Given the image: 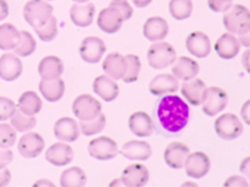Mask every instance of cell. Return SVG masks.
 I'll list each match as a JSON object with an SVG mask.
<instances>
[{
  "label": "cell",
  "mask_w": 250,
  "mask_h": 187,
  "mask_svg": "<svg viewBox=\"0 0 250 187\" xmlns=\"http://www.w3.org/2000/svg\"><path fill=\"white\" fill-rule=\"evenodd\" d=\"M158 120L162 128L170 133L180 132L189 121V106L180 96L173 94L164 95L160 100L158 110H156Z\"/></svg>",
  "instance_id": "6da1fadb"
},
{
  "label": "cell",
  "mask_w": 250,
  "mask_h": 187,
  "mask_svg": "<svg viewBox=\"0 0 250 187\" xmlns=\"http://www.w3.org/2000/svg\"><path fill=\"white\" fill-rule=\"evenodd\" d=\"M17 106L18 105H15V102L13 100L0 96V121L12 119V116L17 111Z\"/></svg>",
  "instance_id": "60d3db41"
},
{
  "label": "cell",
  "mask_w": 250,
  "mask_h": 187,
  "mask_svg": "<svg viewBox=\"0 0 250 187\" xmlns=\"http://www.w3.org/2000/svg\"><path fill=\"white\" fill-rule=\"evenodd\" d=\"M205 89H207L205 82L202 79L194 77V79L184 81L180 90H182L183 96L190 105L199 106L202 105L203 99H204Z\"/></svg>",
  "instance_id": "83f0119b"
},
{
  "label": "cell",
  "mask_w": 250,
  "mask_h": 187,
  "mask_svg": "<svg viewBox=\"0 0 250 187\" xmlns=\"http://www.w3.org/2000/svg\"><path fill=\"white\" fill-rule=\"evenodd\" d=\"M114 185H123V186H124V184H123L122 179H120V180H115V181H113L110 184V186H114Z\"/></svg>",
  "instance_id": "11a10c76"
},
{
  "label": "cell",
  "mask_w": 250,
  "mask_h": 187,
  "mask_svg": "<svg viewBox=\"0 0 250 187\" xmlns=\"http://www.w3.org/2000/svg\"><path fill=\"white\" fill-rule=\"evenodd\" d=\"M239 41L245 48H250V29L247 33H244V34L239 35Z\"/></svg>",
  "instance_id": "f907efd6"
},
{
  "label": "cell",
  "mask_w": 250,
  "mask_h": 187,
  "mask_svg": "<svg viewBox=\"0 0 250 187\" xmlns=\"http://www.w3.org/2000/svg\"><path fill=\"white\" fill-rule=\"evenodd\" d=\"M171 74L178 80L188 81V80H191L198 76V74H199V64L191 57H176V60L171 65Z\"/></svg>",
  "instance_id": "2e32d148"
},
{
  "label": "cell",
  "mask_w": 250,
  "mask_h": 187,
  "mask_svg": "<svg viewBox=\"0 0 250 187\" xmlns=\"http://www.w3.org/2000/svg\"><path fill=\"white\" fill-rule=\"evenodd\" d=\"M14 159V153L9 149L0 148V168H6L10 162Z\"/></svg>",
  "instance_id": "ee69618b"
},
{
  "label": "cell",
  "mask_w": 250,
  "mask_h": 187,
  "mask_svg": "<svg viewBox=\"0 0 250 187\" xmlns=\"http://www.w3.org/2000/svg\"><path fill=\"white\" fill-rule=\"evenodd\" d=\"M179 86V80L173 74H159L150 81L149 90L155 96H164L176 93Z\"/></svg>",
  "instance_id": "ac0fdd59"
},
{
  "label": "cell",
  "mask_w": 250,
  "mask_h": 187,
  "mask_svg": "<svg viewBox=\"0 0 250 187\" xmlns=\"http://www.w3.org/2000/svg\"><path fill=\"white\" fill-rule=\"evenodd\" d=\"M224 186H249V182L242 177V176H230L229 179L225 180Z\"/></svg>",
  "instance_id": "f6af8a7d"
},
{
  "label": "cell",
  "mask_w": 250,
  "mask_h": 187,
  "mask_svg": "<svg viewBox=\"0 0 250 187\" xmlns=\"http://www.w3.org/2000/svg\"><path fill=\"white\" fill-rule=\"evenodd\" d=\"M17 141V130L12 125L0 124V148L10 149Z\"/></svg>",
  "instance_id": "ab89813d"
},
{
  "label": "cell",
  "mask_w": 250,
  "mask_h": 187,
  "mask_svg": "<svg viewBox=\"0 0 250 187\" xmlns=\"http://www.w3.org/2000/svg\"><path fill=\"white\" fill-rule=\"evenodd\" d=\"M39 185H49V186H53V182L50 181H44V180H42V181H38L37 184H34V186H39Z\"/></svg>",
  "instance_id": "db71d44e"
},
{
  "label": "cell",
  "mask_w": 250,
  "mask_h": 187,
  "mask_svg": "<svg viewBox=\"0 0 250 187\" xmlns=\"http://www.w3.org/2000/svg\"><path fill=\"white\" fill-rule=\"evenodd\" d=\"M131 1L137 8H146L153 0H131Z\"/></svg>",
  "instance_id": "f5cc1de1"
},
{
  "label": "cell",
  "mask_w": 250,
  "mask_h": 187,
  "mask_svg": "<svg viewBox=\"0 0 250 187\" xmlns=\"http://www.w3.org/2000/svg\"><path fill=\"white\" fill-rule=\"evenodd\" d=\"M39 90L46 101L57 102L64 96L65 93V82L64 80L58 77L53 80H43L39 84Z\"/></svg>",
  "instance_id": "f546056e"
},
{
  "label": "cell",
  "mask_w": 250,
  "mask_h": 187,
  "mask_svg": "<svg viewBox=\"0 0 250 187\" xmlns=\"http://www.w3.org/2000/svg\"><path fill=\"white\" fill-rule=\"evenodd\" d=\"M189 153H190V151H189V148L185 144H183V142H171L170 145L167 146L164 151L165 164L168 165L170 168L179 170V168H184Z\"/></svg>",
  "instance_id": "9a60e30c"
},
{
  "label": "cell",
  "mask_w": 250,
  "mask_h": 187,
  "mask_svg": "<svg viewBox=\"0 0 250 187\" xmlns=\"http://www.w3.org/2000/svg\"><path fill=\"white\" fill-rule=\"evenodd\" d=\"M93 90L104 101L111 102L119 96V85L108 75H100L93 81Z\"/></svg>",
  "instance_id": "603a6c76"
},
{
  "label": "cell",
  "mask_w": 250,
  "mask_h": 187,
  "mask_svg": "<svg viewBox=\"0 0 250 187\" xmlns=\"http://www.w3.org/2000/svg\"><path fill=\"white\" fill-rule=\"evenodd\" d=\"M9 15V5L6 0H0V21Z\"/></svg>",
  "instance_id": "681fc988"
},
{
  "label": "cell",
  "mask_w": 250,
  "mask_h": 187,
  "mask_svg": "<svg viewBox=\"0 0 250 187\" xmlns=\"http://www.w3.org/2000/svg\"><path fill=\"white\" fill-rule=\"evenodd\" d=\"M110 6L119 10L120 14L124 18V20H129L133 17V6L130 5L128 0H111Z\"/></svg>",
  "instance_id": "b9f144b4"
},
{
  "label": "cell",
  "mask_w": 250,
  "mask_h": 187,
  "mask_svg": "<svg viewBox=\"0 0 250 187\" xmlns=\"http://www.w3.org/2000/svg\"><path fill=\"white\" fill-rule=\"evenodd\" d=\"M129 129L135 136L149 137L154 131L153 120L144 111H137L129 117Z\"/></svg>",
  "instance_id": "4316f807"
},
{
  "label": "cell",
  "mask_w": 250,
  "mask_h": 187,
  "mask_svg": "<svg viewBox=\"0 0 250 187\" xmlns=\"http://www.w3.org/2000/svg\"><path fill=\"white\" fill-rule=\"evenodd\" d=\"M240 46H242V44L235 35L230 34V33H225L216 40L214 49H215V53L219 57L230 60L239 54Z\"/></svg>",
  "instance_id": "44dd1931"
},
{
  "label": "cell",
  "mask_w": 250,
  "mask_h": 187,
  "mask_svg": "<svg viewBox=\"0 0 250 187\" xmlns=\"http://www.w3.org/2000/svg\"><path fill=\"white\" fill-rule=\"evenodd\" d=\"M185 45H187L188 51L193 56L199 57V59L209 56L211 51L210 39L202 31H193L191 34H189L187 41H185Z\"/></svg>",
  "instance_id": "5bb4252c"
},
{
  "label": "cell",
  "mask_w": 250,
  "mask_h": 187,
  "mask_svg": "<svg viewBox=\"0 0 250 187\" xmlns=\"http://www.w3.org/2000/svg\"><path fill=\"white\" fill-rule=\"evenodd\" d=\"M23 73V62L15 54H4L0 56V77L5 81H14Z\"/></svg>",
  "instance_id": "d6986e66"
},
{
  "label": "cell",
  "mask_w": 250,
  "mask_h": 187,
  "mask_svg": "<svg viewBox=\"0 0 250 187\" xmlns=\"http://www.w3.org/2000/svg\"><path fill=\"white\" fill-rule=\"evenodd\" d=\"M88 152L94 159L106 161V160L117 157L119 150H118L117 142L113 139L108 136H99L89 142Z\"/></svg>",
  "instance_id": "ba28073f"
},
{
  "label": "cell",
  "mask_w": 250,
  "mask_h": 187,
  "mask_svg": "<svg viewBox=\"0 0 250 187\" xmlns=\"http://www.w3.org/2000/svg\"><path fill=\"white\" fill-rule=\"evenodd\" d=\"M215 132L223 140H235L243 133L244 126L234 113H223L214 124Z\"/></svg>",
  "instance_id": "5b68a950"
},
{
  "label": "cell",
  "mask_w": 250,
  "mask_h": 187,
  "mask_svg": "<svg viewBox=\"0 0 250 187\" xmlns=\"http://www.w3.org/2000/svg\"><path fill=\"white\" fill-rule=\"evenodd\" d=\"M240 172L247 176V179L250 181V156L243 160L240 164Z\"/></svg>",
  "instance_id": "c3c4849f"
},
{
  "label": "cell",
  "mask_w": 250,
  "mask_h": 187,
  "mask_svg": "<svg viewBox=\"0 0 250 187\" xmlns=\"http://www.w3.org/2000/svg\"><path fill=\"white\" fill-rule=\"evenodd\" d=\"M71 23L79 28H88L95 17V5L91 3H75L70 8Z\"/></svg>",
  "instance_id": "cb8c5ba5"
},
{
  "label": "cell",
  "mask_w": 250,
  "mask_h": 187,
  "mask_svg": "<svg viewBox=\"0 0 250 187\" xmlns=\"http://www.w3.org/2000/svg\"><path fill=\"white\" fill-rule=\"evenodd\" d=\"M37 49V41L29 31H20V41L14 49L18 56H30Z\"/></svg>",
  "instance_id": "d590c367"
},
{
  "label": "cell",
  "mask_w": 250,
  "mask_h": 187,
  "mask_svg": "<svg viewBox=\"0 0 250 187\" xmlns=\"http://www.w3.org/2000/svg\"><path fill=\"white\" fill-rule=\"evenodd\" d=\"M40 77L43 80H53L58 79L64 73V64L62 60L54 55H49L42 59L38 66Z\"/></svg>",
  "instance_id": "f1b7e54d"
},
{
  "label": "cell",
  "mask_w": 250,
  "mask_h": 187,
  "mask_svg": "<svg viewBox=\"0 0 250 187\" xmlns=\"http://www.w3.org/2000/svg\"><path fill=\"white\" fill-rule=\"evenodd\" d=\"M37 35L39 37V39L42 41H51V40H54L55 37L58 35V21L57 18L51 17L50 19L46 21L44 25H42L40 28L34 29Z\"/></svg>",
  "instance_id": "f35d334b"
},
{
  "label": "cell",
  "mask_w": 250,
  "mask_h": 187,
  "mask_svg": "<svg viewBox=\"0 0 250 187\" xmlns=\"http://www.w3.org/2000/svg\"><path fill=\"white\" fill-rule=\"evenodd\" d=\"M74 3H88L89 0H73Z\"/></svg>",
  "instance_id": "6f0895ef"
},
{
  "label": "cell",
  "mask_w": 250,
  "mask_h": 187,
  "mask_svg": "<svg viewBox=\"0 0 250 187\" xmlns=\"http://www.w3.org/2000/svg\"><path fill=\"white\" fill-rule=\"evenodd\" d=\"M54 8L48 0H30L24 6V19L33 29L40 28L53 17Z\"/></svg>",
  "instance_id": "3957f363"
},
{
  "label": "cell",
  "mask_w": 250,
  "mask_h": 187,
  "mask_svg": "<svg viewBox=\"0 0 250 187\" xmlns=\"http://www.w3.org/2000/svg\"><path fill=\"white\" fill-rule=\"evenodd\" d=\"M184 168L185 172L189 177L195 180L203 179L210 170V160H209L207 153L202 152V151L189 153Z\"/></svg>",
  "instance_id": "30bf717a"
},
{
  "label": "cell",
  "mask_w": 250,
  "mask_h": 187,
  "mask_svg": "<svg viewBox=\"0 0 250 187\" xmlns=\"http://www.w3.org/2000/svg\"><path fill=\"white\" fill-rule=\"evenodd\" d=\"M71 109L80 121H88L102 112V104L89 94H82L74 100Z\"/></svg>",
  "instance_id": "52a82bcc"
},
{
  "label": "cell",
  "mask_w": 250,
  "mask_h": 187,
  "mask_svg": "<svg viewBox=\"0 0 250 187\" xmlns=\"http://www.w3.org/2000/svg\"><path fill=\"white\" fill-rule=\"evenodd\" d=\"M106 46L102 39L97 37H88L83 40L79 48L82 59L88 64H97L105 54Z\"/></svg>",
  "instance_id": "9c48e42d"
},
{
  "label": "cell",
  "mask_w": 250,
  "mask_h": 187,
  "mask_svg": "<svg viewBox=\"0 0 250 187\" xmlns=\"http://www.w3.org/2000/svg\"><path fill=\"white\" fill-rule=\"evenodd\" d=\"M208 6L215 13H225L233 6V0H208Z\"/></svg>",
  "instance_id": "7bdbcfd3"
},
{
  "label": "cell",
  "mask_w": 250,
  "mask_h": 187,
  "mask_svg": "<svg viewBox=\"0 0 250 187\" xmlns=\"http://www.w3.org/2000/svg\"><path fill=\"white\" fill-rule=\"evenodd\" d=\"M124 21V18L120 14L119 10H117V9L110 5L100 10L97 19V24L99 29L106 33V34H115L117 31L120 30Z\"/></svg>",
  "instance_id": "8fae6325"
},
{
  "label": "cell",
  "mask_w": 250,
  "mask_h": 187,
  "mask_svg": "<svg viewBox=\"0 0 250 187\" xmlns=\"http://www.w3.org/2000/svg\"><path fill=\"white\" fill-rule=\"evenodd\" d=\"M48 1H51V0H48Z\"/></svg>",
  "instance_id": "680465c9"
},
{
  "label": "cell",
  "mask_w": 250,
  "mask_h": 187,
  "mask_svg": "<svg viewBox=\"0 0 250 187\" xmlns=\"http://www.w3.org/2000/svg\"><path fill=\"white\" fill-rule=\"evenodd\" d=\"M42 106H43V101L34 91H25L18 101L19 110L30 116H35L42 110Z\"/></svg>",
  "instance_id": "1f68e13d"
},
{
  "label": "cell",
  "mask_w": 250,
  "mask_h": 187,
  "mask_svg": "<svg viewBox=\"0 0 250 187\" xmlns=\"http://www.w3.org/2000/svg\"><path fill=\"white\" fill-rule=\"evenodd\" d=\"M203 112L207 116H215L222 112L228 105V95L223 89L218 86H210L205 89L204 99L202 102Z\"/></svg>",
  "instance_id": "8992f818"
},
{
  "label": "cell",
  "mask_w": 250,
  "mask_h": 187,
  "mask_svg": "<svg viewBox=\"0 0 250 187\" xmlns=\"http://www.w3.org/2000/svg\"><path fill=\"white\" fill-rule=\"evenodd\" d=\"M126 68H128L126 56L119 54V53H110L103 61V70L115 81L120 79L123 80L125 73H126Z\"/></svg>",
  "instance_id": "d4e9b609"
},
{
  "label": "cell",
  "mask_w": 250,
  "mask_h": 187,
  "mask_svg": "<svg viewBox=\"0 0 250 187\" xmlns=\"http://www.w3.org/2000/svg\"><path fill=\"white\" fill-rule=\"evenodd\" d=\"M12 126L19 132H26L30 131L31 129L35 128L37 125V119L34 116L26 115L23 111L17 110L15 113L12 116Z\"/></svg>",
  "instance_id": "8d00e7d4"
},
{
  "label": "cell",
  "mask_w": 250,
  "mask_h": 187,
  "mask_svg": "<svg viewBox=\"0 0 250 187\" xmlns=\"http://www.w3.org/2000/svg\"><path fill=\"white\" fill-rule=\"evenodd\" d=\"M176 60V51L167 41H155L148 50V62L153 69H165L173 65Z\"/></svg>",
  "instance_id": "277c9868"
},
{
  "label": "cell",
  "mask_w": 250,
  "mask_h": 187,
  "mask_svg": "<svg viewBox=\"0 0 250 187\" xmlns=\"http://www.w3.org/2000/svg\"><path fill=\"white\" fill-rule=\"evenodd\" d=\"M169 33L168 21L162 17H151L145 21L143 26V35L148 40L155 43L162 41Z\"/></svg>",
  "instance_id": "ffe728a7"
},
{
  "label": "cell",
  "mask_w": 250,
  "mask_h": 187,
  "mask_svg": "<svg viewBox=\"0 0 250 187\" xmlns=\"http://www.w3.org/2000/svg\"><path fill=\"white\" fill-rule=\"evenodd\" d=\"M106 125V117L103 112H100L97 117L88 120V121H80V131H82L85 136H93L97 133L102 132L105 129Z\"/></svg>",
  "instance_id": "e575fe53"
},
{
  "label": "cell",
  "mask_w": 250,
  "mask_h": 187,
  "mask_svg": "<svg viewBox=\"0 0 250 187\" xmlns=\"http://www.w3.org/2000/svg\"><path fill=\"white\" fill-rule=\"evenodd\" d=\"M242 61H243V65H244L245 70H247L248 73L250 74V48L245 51L244 54H243Z\"/></svg>",
  "instance_id": "816d5d0a"
},
{
  "label": "cell",
  "mask_w": 250,
  "mask_h": 187,
  "mask_svg": "<svg viewBox=\"0 0 250 187\" xmlns=\"http://www.w3.org/2000/svg\"><path fill=\"white\" fill-rule=\"evenodd\" d=\"M169 13L175 20H185L193 13L191 0H170Z\"/></svg>",
  "instance_id": "836d02e7"
},
{
  "label": "cell",
  "mask_w": 250,
  "mask_h": 187,
  "mask_svg": "<svg viewBox=\"0 0 250 187\" xmlns=\"http://www.w3.org/2000/svg\"><path fill=\"white\" fill-rule=\"evenodd\" d=\"M240 113H242V119L244 120L245 124L248 126H250V100H248L244 105H243Z\"/></svg>",
  "instance_id": "7dc6e473"
},
{
  "label": "cell",
  "mask_w": 250,
  "mask_h": 187,
  "mask_svg": "<svg viewBox=\"0 0 250 187\" xmlns=\"http://www.w3.org/2000/svg\"><path fill=\"white\" fill-rule=\"evenodd\" d=\"M20 41V31L13 24L0 25V50H13Z\"/></svg>",
  "instance_id": "4dcf8cb0"
},
{
  "label": "cell",
  "mask_w": 250,
  "mask_h": 187,
  "mask_svg": "<svg viewBox=\"0 0 250 187\" xmlns=\"http://www.w3.org/2000/svg\"><path fill=\"white\" fill-rule=\"evenodd\" d=\"M54 135L58 140L64 142L77 141L80 135V126L71 117H62L54 125Z\"/></svg>",
  "instance_id": "7402d4cb"
},
{
  "label": "cell",
  "mask_w": 250,
  "mask_h": 187,
  "mask_svg": "<svg viewBox=\"0 0 250 187\" xmlns=\"http://www.w3.org/2000/svg\"><path fill=\"white\" fill-rule=\"evenodd\" d=\"M86 184L85 171L80 168H66L60 176V185L64 187H80Z\"/></svg>",
  "instance_id": "d6a6232c"
},
{
  "label": "cell",
  "mask_w": 250,
  "mask_h": 187,
  "mask_svg": "<svg viewBox=\"0 0 250 187\" xmlns=\"http://www.w3.org/2000/svg\"><path fill=\"white\" fill-rule=\"evenodd\" d=\"M183 186H198V185H196L195 182H184Z\"/></svg>",
  "instance_id": "9f6ffc18"
},
{
  "label": "cell",
  "mask_w": 250,
  "mask_h": 187,
  "mask_svg": "<svg viewBox=\"0 0 250 187\" xmlns=\"http://www.w3.org/2000/svg\"><path fill=\"white\" fill-rule=\"evenodd\" d=\"M126 61H128V68H126V73H125L123 81L126 84H131L135 82L139 77L140 69H142V62H140L139 56L134 54L126 55Z\"/></svg>",
  "instance_id": "74e56055"
},
{
  "label": "cell",
  "mask_w": 250,
  "mask_h": 187,
  "mask_svg": "<svg viewBox=\"0 0 250 187\" xmlns=\"http://www.w3.org/2000/svg\"><path fill=\"white\" fill-rule=\"evenodd\" d=\"M46 161L50 162L51 165H54L57 168H62V166H66L70 164L74 159V151L69 146L68 142H55L45 152Z\"/></svg>",
  "instance_id": "7c38bea8"
},
{
  "label": "cell",
  "mask_w": 250,
  "mask_h": 187,
  "mask_svg": "<svg viewBox=\"0 0 250 187\" xmlns=\"http://www.w3.org/2000/svg\"><path fill=\"white\" fill-rule=\"evenodd\" d=\"M120 152L125 159L133 160V161H145V160L150 159L153 151L148 142L131 140L123 145Z\"/></svg>",
  "instance_id": "484cf974"
},
{
  "label": "cell",
  "mask_w": 250,
  "mask_h": 187,
  "mask_svg": "<svg viewBox=\"0 0 250 187\" xmlns=\"http://www.w3.org/2000/svg\"><path fill=\"white\" fill-rule=\"evenodd\" d=\"M44 145H45L44 139L39 133L28 132L19 140L18 150H19L20 155L25 159H34L43 152Z\"/></svg>",
  "instance_id": "4fadbf2b"
},
{
  "label": "cell",
  "mask_w": 250,
  "mask_h": 187,
  "mask_svg": "<svg viewBox=\"0 0 250 187\" xmlns=\"http://www.w3.org/2000/svg\"><path fill=\"white\" fill-rule=\"evenodd\" d=\"M149 170L142 164H131L125 168L122 173V181L124 186L140 187L148 184Z\"/></svg>",
  "instance_id": "e0dca14e"
},
{
  "label": "cell",
  "mask_w": 250,
  "mask_h": 187,
  "mask_svg": "<svg viewBox=\"0 0 250 187\" xmlns=\"http://www.w3.org/2000/svg\"><path fill=\"white\" fill-rule=\"evenodd\" d=\"M223 23L230 34H244L250 29V10L242 4H235L225 12Z\"/></svg>",
  "instance_id": "7a4b0ae2"
},
{
  "label": "cell",
  "mask_w": 250,
  "mask_h": 187,
  "mask_svg": "<svg viewBox=\"0 0 250 187\" xmlns=\"http://www.w3.org/2000/svg\"><path fill=\"white\" fill-rule=\"evenodd\" d=\"M10 180H12V173H10L9 168H0V187L8 186Z\"/></svg>",
  "instance_id": "bcb514c9"
}]
</instances>
